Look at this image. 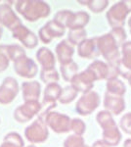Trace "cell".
I'll return each mask as SVG.
<instances>
[{
	"instance_id": "ba28073f",
	"label": "cell",
	"mask_w": 131,
	"mask_h": 147,
	"mask_svg": "<svg viewBox=\"0 0 131 147\" xmlns=\"http://www.w3.org/2000/svg\"><path fill=\"white\" fill-rule=\"evenodd\" d=\"M23 145L22 137L16 132H10L4 137V142L0 147H23Z\"/></svg>"
},
{
	"instance_id": "52a82bcc",
	"label": "cell",
	"mask_w": 131,
	"mask_h": 147,
	"mask_svg": "<svg viewBox=\"0 0 131 147\" xmlns=\"http://www.w3.org/2000/svg\"><path fill=\"white\" fill-rule=\"evenodd\" d=\"M3 51L6 53L8 59L16 62L21 57L25 56V51L23 50L22 47L19 45H1Z\"/></svg>"
},
{
	"instance_id": "6da1fadb",
	"label": "cell",
	"mask_w": 131,
	"mask_h": 147,
	"mask_svg": "<svg viewBox=\"0 0 131 147\" xmlns=\"http://www.w3.org/2000/svg\"><path fill=\"white\" fill-rule=\"evenodd\" d=\"M43 3L34 1H17L16 10L28 21H35L37 18L42 16V12H40V7Z\"/></svg>"
},
{
	"instance_id": "30bf717a",
	"label": "cell",
	"mask_w": 131,
	"mask_h": 147,
	"mask_svg": "<svg viewBox=\"0 0 131 147\" xmlns=\"http://www.w3.org/2000/svg\"><path fill=\"white\" fill-rule=\"evenodd\" d=\"M8 66H9V59L7 57L6 53L2 49V46L0 45V72L5 71Z\"/></svg>"
},
{
	"instance_id": "7c38bea8",
	"label": "cell",
	"mask_w": 131,
	"mask_h": 147,
	"mask_svg": "<svg viewBox=\"0 0 131 147\" xmlns=\"http://www.w3.org/2000/svg\"><path fill=\"white\" fill-rule=\"evenodd\" d=\"M28 147H32V146H28Z\"/></svg>"
},
{
	"instance_id": "8992f818",
	"label": "cell",
	"mask_w": 131,
	"mask_h": 147,
	"mask_svg": "<svg viewBox=\"0 0 131 147\" xmlns=\"http://www.w3.org/2000/svg\"><path fill=\"white\" fill-rule=\"evenodd\" d=\"M35 104L33 102L28 101L27 104L22 105L21 107L17 108L14 112V118L16 121H18L19 123H25L27 122L34 115L35 111H36V107Z\"/></svg>"
},
{
	"instance_id": "8fae6325",
	"label": "cell",
	"mask_w": 131,
	"mask_h": 147,
	"mask_svg": "<svg viewBox=\"0 0 131 147\" xmlns=\"http://www.w3.org/2000/svg\"><path fill=\"white\" fill-rule=\"evenodd\" d=\"M1 35H2V28L0 26V38H1Z\"/></svg>"
},
{
	"instance_id": "277c9868",
	"label": "cell",
	"mask_w": 131,
	"mask_h": 147,
	"mask_svg": "<svg viewBox=\"0 0 131 147\" xmlns=\"http://www.w3.org/2000/svg\"><path fill=\"white\" fill-rule=\"evenodd\" d=\"M14 69L19 76L25 78L34 77V74L36 72L34 63L25 56L21 57L16 62H14Z\"/></svg>"
},
{
	"instance_id": "9c48e42d",
	"label": "cell",
	"mask_w": 131,
	"mask_h": 147,
	"mask_svg": "<svg viewBox=\"0 0 131 147\" xmlns=\"http://www.w3.org/2000/svg\"><path fill=\"white\" fill-rule=\"evenodd\" d=\"M38 85L35 82H24L23 84V96L24 99L28 100L32 99V97H36L37 96V92H34V88H37Z\"/></svg>"
},
{
	"instance_id": "5b68a950",
	"label": "cell",
	"mask_w": 131,
	"mask_h": 147,
	"mask_svg": "<svg viewBox=\"0 0 131 147\" xmlns=\"http://www.w3.org/2000/svg\"><path fill=\"white\" fill-rule=\"evenodd\" d=\"M13 37L21 40L28 48H32L36 45V39H35L33 34L30 32L26 27H23L22 25L13 30Z\"/></svg>"
},
{
	"instance_id": "7a4b0ae2",
	"label": "cell",
	"mask_w": 131,
	"mask_h": 147,
	"mask_svg": "<svg viewBox=\"0 0 131 147\" xmlns=\"http://www.w3.org/2000/svg\"><path fill=\"white\" fill-rule=\"evenodd\" d=\"M18 92L19 85L17 80L13 78H6L0 86V103L3 105L11 103L15 99Z\"/></svg>"
},
{
	"instance_id": "3957f363",
	"label": "cell",
	"mask_w": 131,
	"mask_h": 147,
	"mask_svg": "<svg viewBox=\"0 0 131 147\" xmlns=\"http://www.w3.org/2000/svg\"><path fill=\"white\" fill-rule=\"evenodd\" d=\"M0 24L11 30H14L16 28L21 26L20 19L17 17L8 4L0 5Z\"/></svg>"
}]
</instances>
